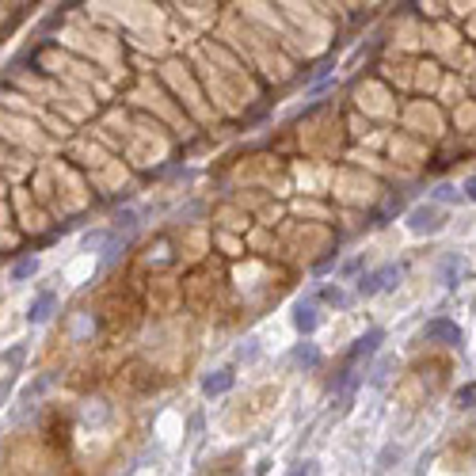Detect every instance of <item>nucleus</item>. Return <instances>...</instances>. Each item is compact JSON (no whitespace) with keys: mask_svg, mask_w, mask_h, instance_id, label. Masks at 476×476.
Masks as SVG:
<instances>
[{"mask_svg":"<svg viewBox=\"0 0 476 476\" xmlns=\"http://www.w3.org/2000/svg\"><path fill=\"white\" fill-rule=\"evenodd\" d=\"M408 225H411V232H438V229H442V209L434 206V203L415 206V209L408 214Z\"/></svg>","mask_w":476,"mask_h":476,"instance_id":"obj_1","label":"nucleus"},{"mask_svg":"<svg viewBox=\"0 0 476 476\" xmlns=\"http://www.w3.org/2000/svg\"><path fill=\"white\" fill-rule=\"evenodd\" d=\"M392 278H400V267H397V263H389V267L366 274V278L358 282V294H362V297H374V294H381V289H389Z\"/></svg>","mask_w":476,"mask_h":476,"instance_id":"obj_2","label":"nucleus"},{"mask_svg":"<svg viewBox=\"0 0 476 476\" xmlns=\"http://www.w3.org/2000/svg\"><path fill=\"white\" fill-rule=\"evenodd\" d=\"M423 335H427V340L446 343V347H457V343H461V328H457V324H450V320H431Z\"/></svg>","mask_w":476,"mask_h":476,"instance_id":"obj_3","label":"nucleus"},{"mask_svg":"<svg viewBox=\"0 0 476 476\" xmlns=\"http://www.w3.org/2000/svg\"><path fill=\"white\" fill-rule=\"evenodd\" d=\"M54 305H58V297H54L50 289H46V294H38L35 305H31V312H27V320H31V324H42V320H50Z\"/></svg>","mask_w":476,"mask_h":476,"instance_id":"obj_4","label":"nucleus"},{"mask_svg":"<svg viewBox=\"0 0 476 476\" xmlns=\"http://www.w3.org/2000/svg\"><path fill=\"white\" fill-rule=\"evenodd\" d=\"M232 389V370H217V374H209L203 381V392L206 397H221V392Z\"/></svg>","mask_w":476,"mask_h":476,"instance_id":"obj_5","label":"nucleus"},{"mask_svg":"<svg viewBox=\"0 0 476 476\" xmlns=\"http://www.w3.org/2000/svg\"><path fill=\"white\" fill-rule=\"evenodd\" d=\"M377 343H381V332H366L358 343L351 347V354H347V358H351V362H358V358H370V354L377 351Z\"/></svg>","mask_w":476,"mask_h":476,"instance_id":"obj_6","label":"nucleus"},{"mask_svg":"<svg viewBox=\"0 0 476 476\" xmlns=\"http://www.w3.org/2000/svg\"><path fill=\"white\" fill-rule=\"evenodd\" d=\"M294 328L301 335H309L312 328H317V305L312 301H305V305H297V317H294Z\"/></svg>","mask_w":476,"mask_h":476,"instance_id":"obj_7","label":"nucleus"},{"mask_svg":"<svg viewBox=\"0 0 476 476\" xmlns=\"http://www.w3.org/2000/svg\"><path fill=\"white\" fill-rule=\"evenodd\" d=\"M294 362H301V366H317V362H320V351H317L312 343H305V347H297V351H294Z\"/></svg>","mask_w":476,"mask_h":476,"instance_id":"obj_8","label":"nucleus"},{"mask_svg":"<svg viewBox=\"0 0 476 476\" xmlns=\"http://www.w3.org/2000/svg\"><path fill=\"white\" fill-rule=\"evenodd\" d=\"M88 332H95V320H92V312H84V317L72 324V340H84Z\"/></svg>","mask_w":476,"mask_h":476,"instance_id":"obj_9","label":"nucleus"},{"mask_svg":"<svg viewBox=\"0 0 476 476\" xmlns=\"http://www.w3.org/2000/svg\"><path fill=\"white\" fill-rule=\"evenodd\" d=\"M35 271H38V260H19L12 267V278L19 282V278H27V274H35Z\"/></svg>","mask_w":476,"mask_h":476,"instance_id":"obj_10","label":"nucleus"},{"mask_svg":"<svg viewBox=\"0 0 476 476\" xmlns=\"http://www.w3.org/2000/svg\"><path fill=\"white\" fill-rule=\"evenodd\" d=\"M289 476H320V465L317 461H301V465L289 469Z\"/></svg>","mask_w":476,"mask_h":476,"instance_id":"obj_11","label":"nucleus"},{"mask_svg":"<svg viewBox=\"0 0 476 476\" xmlns=\"http://www.w3.org/2000/svg\"><path fill=\"white\" fill-rule=\"evenodd\" d=\"M457 271H461V260H454V255H450V260L442 263V278H446L450 286H454V274H457Z\"/></svg>","mask_w":476,"mask_h":476,"instance_id":"obj_12","label":"nucleus"},{"mask_svg":"<svg viewBox=\"0 0 476 476\" xmlns=\"http://www.w3.org/2000/svg\"><path fill=\"white\" fill-rule=\"evenodd\" d=\"M324 297H328L332 305H347V294H343L340 286H328V289H324Z\"/></svg>","mask_w":476,"mask_h":476,"instance_id":"obj_13","label":"nucleus"},{"mask_svg":"<svg viewBox=\"0 0 476 476\" xmlns=\"http://www.w3.org/2000/svg\"><path fill=\"white\" fill-rule=\"evenodd\" d=\"M434 198H438V203H457V187H438Z\"/></svg>","mask_w":476,"mask_h":476,"instance_id":"obj_14","label":"nucleus"},{"mask_svg":"<svg viewBox=\"0 0 476 476\" xmlns=\"http://www.w3.org/2000/svg\"><path fill=\"white\" fill-rule=\"evenodd\" d=\"M457 397H461V404H473V400H476V385H465Z\"/></svg>","mask_w":476,"mask_h":476,"instance_id":"obj_15","label":"nucleus"},{"mask_svg":"<svg viewBox=\"0 0 476 476\" xmlns=\"http://www.w3.org/2000/svg\"><path fill=\"white\" fill-rule=\"evenodd\" d=\"M465 195H469V198H473V203H476V175H473V180H469V183H465Z\"/></svg>","mask_w":476,"mask_h":476,"instance_id":"obj_16","label":"nucleus"},{"mask_svg":"<svg viewBox=\"0 0 476 476\" xmlns=\"http://www.w3.org/2000/svg\"><path fill=\"white\" fill-rule=\"evenodd\" d=\"M4 397H8V381H4V385H0V400H4Z\"/></svg>","mask_w":476,"mask_h":476,"instance_id":"obj_17","label":"nucleus"}]
</instances>
